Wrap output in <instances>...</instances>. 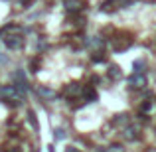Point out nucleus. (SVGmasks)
I'll use <instances>...</instances> for the list:
<instances>
[{"label":"nucleus","mask_w":156,"mask_h":152,"mask_svg":"<svg viewBox=\"0 0 156 152\" xmlns=\"http://www.w3.org/2000/svg\"><path fill=\"white\" fill-rule=\"evenodd\" d=\"M0 99L8 103H20L24 99V93L16 85H4V87H0Z\"/></svg>","instance_id":"1"},{"label":"nucleus","mask_w":156,"mask_h":152,"mask_svg":"<svg viewBox=\"0 0 156 152\" xmlns=\"http://www.w3.org/2000/svg\"><path fill=\"white\" fill-rule=\"evenodd\" d=\"M4 44H6L8 50H22L24 38L20 34H8V36H4Z\"/></svg>","instance_id":"2"},{"label":"nucleus","mask_w":156,"mask_h":152,"mask_svg":"<svg viewBox=\"0 0 156 152\" xmlns=\"http://www.w3.org/2000/svg\"><path fill=\"white\" fill-rule=\"evenodd\" d=\"M130 44H133V38H130V36H119V38L113 40V50L122 51V50H126Z\"/></svg>","instance_id":"3"},{"label":"nucleus","mask_w":156,"mask_h":152,"mask_svg":"<svg viewBox=\"0 0 156 152\" xmlns=\"http://www.w3.org/2000/svg\"><path fill=\"white\" fill-rule=\"evenodd\" d=\"M12 77H14L16 87H18L22 93H26V91H28V81H26V75H24V71H22V69H16Z\"/></svg>","instance_id":"4"},{"label":"nucleus","mask_w":156,"mask_h":152,"mask_svg":"<svg viewBox=\"0 0 156 152\" xmlns=\"http://www.w3.org/2000/svg\"><path fill=\"white\" fill-rule=\"evenodd\" d=\"M129 83H130V87H134V89H142L146 85L144 73H142V71H134V75L129 77Z\"/></svg>","instance_id":"5"},{"label":"nucleus","mask_w":156,"mask_h":152,"mask_svg":"<svg viewBox=\"0 0 156 152\" xmlns=\"http://www.w3.org/2000/svg\"><path fill=\"white\" fill-rule=\"evenodd\" d=\"M36 91H38V95L42 97V99H50V101H53L57 97V93L53 91V89H50V87H44V85H38V87H36Z\"/></svg>","instance_id":"6"},{"label":"nucleus","mask_w":156,"mask_h":152,"mask_svg":"<svg viewBox=\"0 0 156 152\" xmlns=\"http://www.w3.org/2000/svg\"><path fill=\"white\" fill-rule=\"evenodd\" d=\"M83 89H85V87H79L77 83H69L67 87H65L63 95H65V97H79V95H83Z\"/></svg>","instance_id":"7"},{"label":"nucleus","mask_w":156,"mask_h":152,"mask_svg":"<svg viewBox=\"0 0 156 152\" xmlns=\"http://www.w3.org/2000/svg\"><path fill=\"white\" fill-rule=\"evenodd\" d=\"M122 136L126 138V140H136L138 138V126L136 125H126L125 129H122Z\"/></svg>","instance_id":"8"},{"label":"nucleus","mask_w":156,"mask_h":152,"mask_svg":"<svg viewBox=\"0 0 156 152\" xmlns=\"http://www.w3.org/2000/svg\"><path fill=\"white\" fill-rule=\"evenodd\" d=\"M63 6L69 12H77L81 10V0H63Z\"/></svg>","instance_id":"9"},{"label":"nucleus","mask_w":156,"mask_h":152,"mask_svg":"<svg viewBox=\"0 0 156 152\" xmlns=\"http://www.w3.org/2000/svg\"><path fill=\"white\" fill-rule=\"evenodd\" d=\"M83 99L87 101V103L97 101V93H95V89H93V87H85V89H83Z\"/></svg>","instance_id":"10"},{"label":"nucleus","mask_w":156,"mask_h":152,"mask_svg":"<svg viewBox=\"0 0 156 152\" xmlns=\"http://www.w3.org/2000/svg\"><path fill=\"white\" fill-rule=\"evenodd\" d=\"M89 48H91V50H97V51H101V50H103V40H101V38L89 40Z\"/></svg>","instance_id":"11"},{"label":"nucleus","mask_w":156,"mask_h":152,"mask_svg":"<svg viewBox=\"0 0 156 152\" xmlns=\"http://www.w3.org/2000/svg\"><path fill=\"white\" fill-rule=\"evenodd\" d=\"M109 77L111 79H121V69H119V65H111L109 67Z\"/></svg>","instance_id":"12"},{"label":"nucleus","mask_w":156,"mask_h":152,"mask_svg":"<svg viewBox=\"0 0 156 152\" xmlns=\"http://www.w3.org/2000/svg\"><path fill=\"white\" fill-rule=\"evenodd\" d=\"M28 121H30V125L34 126V130L40 129V126H38V118H36V113H32V111H30V113H28Z\"/></svg>","instance_id":"13"},{"label":"nucleus","mask_w":156,"mask_h":152,"mask_svg":"<svg viewBox=\"0 0 156 152\" xmlns=\"http://www.w3.org/2000/svg\"><path fill=\"white\" fill-rule=\"evenodd\" d=\"M129 125V115H117V118H115V125Z\"/></svg>","instance_id":"14"},{"label":"nucleus","mask_w":156,"mask_h":152,"mask_svg":"<svg viewBox=\"0 0 156 152\" xmlns=\"http://www.w3.org/2000/svg\"><path fill=\"white\" fill-rule=\"evenodd\" d=\"M53 133H55V138H57V140H61V138L65 136V129H55Z\"/></svg>","instance_id":"15"},{"label":"nucleus","mask_w":156,"mask_h":152,"mask_svg":"<svg viewBox=\"0 0 156 152\" xmlns=\"http://www.w3.org/2000/svg\"><path fill=\"white\" fill-rule=\"evenodd\" d=\"M107 152H125V148H122V146H119V144H115V146H111Z\"/></svg>","instance_id":"16"},{"label":"nucleus","mask_w":156,"mask_h":152,"mask_svg":"<svg viewBox=\"0 0 156 152\" xmlns=\"http://www.w3.org/2000/svg\"><path fill=\"white\" fill-rule=\"evenodd\" d=\"M150 109V101H144V105H142V111H148Z\"/></svg>","instance_id":"17"},{"label":"nucleus","mask_w":156,"mask_h":152,"mask_svg":"<svg viewBox=\"0 0 156 152\" xmlns=\"http://www.w3.org/2000/svg\"><path fill=\"white\" fill-rule=\"evenodd\" d=\"M65 152H79V150H77L75 146H67V148H65Z\"/></svg>","instance_id":"18"},{"label":"nucleus","mask_w":156,"mask_h":152,"mask_svg":"<svg viewBox=\"0 0 156 152\" xmlns=\"http://www.w3.org/2000/svg\"><path fill=\"white\" fill-rule=\"evenodd\" d=\"M16 2H22V4H24V2H26V0H16Z\"/></svg>","instance_id":"19"},{"label":"nucleus","mask_w":156,"mask_h":152,"mask_svg":"<svg viewBox=\"0 0 156 152\" xmlns=\"http://www.w3.org/2000/svg\"><path fill=\"white\" fill-rule=\"evenodd\" d=\"M8 152H20V150H8Z\"/></svg>","instance_id":"20"}]
</instances>
